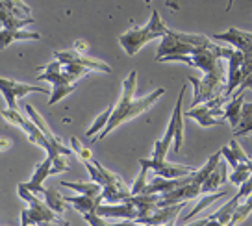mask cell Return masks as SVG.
Wrapping results in <instances>:
<instances>
[{
  "label": "cell",
  "mask_w": 252,
  "mask_h": 226,
  "mask_svg": "<svg viewBox=\"0 0 252 226\" xmlns=\"http://www.w3.org/2000/svg\"><path fill=\"white\" fill-rule=\"evenodd\" d=\"M2 117L6 119L8 123H11L13 126L21 128V130L28 135V139H30L33 145L41 147L45 152H47V156H50L52 160H54V174L63 172L65 169H67V163H65V160H63L62 150L56 147L52 141L48 139L47 135L43 133V130H41L39 126L35 125L30 117H24L19 109H9V108L2 111Z\"/></svg>",
  "instance_id": "cell-2"
},
{
  "label": "cell",
  "mask_w": 252,
  "mask_h": 226,
  "mask_svg": "<svg viewBox=\"0 0 252 226\" xmlns=\"http://www.w3.org/2000/svg\"><path fill=\"white\" fill-rule=\"evenodd\" d=\"M17 193L23 200L30 204V210H23L21 213V225H67V221H63L58 211L52 210L41 196H37L26 186L19 184Z\"/></svg>",
  "instance_id": "cell-4"
},
{
  "label": "cell",
  "mask_w": 252,
  "mask_h": 226,
  "mask_svg": "<svg viewBox=\"0 0 252 226\" xmlns=\"http://www.w3.org/2000/svg\"><path fill=\"white\" fill-rule=\"evenodd\" d=\"M43 72H41L39 76H37V82H52V95H50V98H48V104L50 106H54L56 102H60L62 98H65L67 95H71L78 84L76 82H72L65 72H63V63L58 62L56 60L54 63H48L47 67H41Z\"/></svg>",
  "instance_id": "cell-9"
},
{
  "label": "cell",
  "mask_w": 252,
  "mask_h": 226,
  "mask_svg": "<svg viewBox=\"0 0 252 226\" xmlns=\"http://www.w3.org/2000/svg\"><path fill=\"white\" fill-rule=\"evenodd\" d=\"M2 4L4 6H8L13 13H15L19 19H26V17H30V8L24 4L23 0H2Z\"/></svg>",
  "instance_id": "cell-32"
},
{
  "label": "cell",
  "mask_w": 252,
  "mask_h": 226,
  "mask_svg": "<svg viewBox=\"0 0 252 226\" xmlns=\"http://www.w3.org/2000/svg\"><path fill=\"white\" fill-rule=\"evenodd\" d=\"M169 30H171V28H167V24L161 21L159 13L154 9L149 24H145V26H135L132 30L125 32L123 35H119V43H121V47L126 50V54L135 56L149 41L158 39V37H165L167 33H169Z\"/></svg>",
  "instance_id": "cell-3"
},
{
  "label": "cell",
  "mask_w": 252,
  "mask_h": 226,
  "mask_svg": "<svg viewBox=\"0 0 252 226\" xmlns=\"http://www.w3.org/2000/svg\"><path fill=\"white\" fill-rule=\"evenodd\" d=\"M188 200L178 204H173V206H163V208H158L156 211H152L150 215H145V217L135 219V225H174L176 223V217L184 208H186Z\"/></svg>",
  "instance_id": "cell-15"
},
{
  "label": "cell",
  "mask_w": 252,
  "mask_h": 226,
  "mask_svg": "<svg viewBox=\"0 0 252 226\" xmlns=\"http://www.w3.org/2000/svg\"><path fill=\"white\" fill-rule=\"evenodd\" d=\"M184 95H186V86H182L180 89V95H178V100H176V106H174L173 111V117H171L169 125H167L165 135L159 141H156V145H154L152 158H156V160H165L171 143H174V150L176 152L182 148V139H184V126H182V119H184Z\"/></svg>",
  "instance_id": "cell-8"
},
{
  "label": "cell",
  "mask_w": 252,
  "mask_h": 226,
  "mask_svg": "<svg viewBox=\"0 0 252 226\" xmlns=\"http://www.w3.org/2000/svg\"><path fill=\"white\" fill-rule=\"evenodd\" d=\"M215 41L230 43L243 52V67H241V84L236 89V95H243L245 89H252V33L251 32L228 28L222 33L213 35Z\"/></svg>",
  "instance_id": "cell-5"
},
{
  "label": "cell",
  "mask_w": 252,
  "mask_h": 226,
  "mask_svg": "<svg viewBox=\"0 0 252 226\" xmlns=\"http://www.w3.org/2000/svg\"><path fill=\"white\" fill-rule=\"evenodd\" d=\"M71 148L78 154V158L82 161H87V160H93V154H91V150L86 147H82V143H80L76 137H72L71 139Z\"/></svg>",
  "instance_id": "cell-34"
},
{
  "label": "cell",
  "mask_w": 252,
  "mask_h": 226,
  "mask_svg": "<svg viewBox=\"0 0 252 226\" xmlns=\"http://www.w3.org/2000/svg\"><path fill=\"white\" fill-rule=\"evenodd\" d=\"M252 211V195L247 196V200H243L241 202V206L236 210V213H234V217L230 219V225H239V223H243L245 219L251 215Z\"/></svg>",
  "instance_id": "cell-29"
},
{
  "label": "cell",
  "mask_w": 252,
  "mask_h": 226,
  "mask_svg": "<svg viewBox=\"0 0 252 226\" xmlns=\"http://www.w3.org/2000/svg\"><path fill=\"white\" fill-rule=\"evenodd\" d=\"M251 176H252L251 169H249V167H247L245 163H239L236 169H234V174H230L228 180L232 182V184H234V186H241V184H243V182H247V180L251 178Z\"/></svg>",
  "instance_id": "cell-31"
},
{
  "label": "cell",
  "mask_w": 252,
  "mask_h": 226,
  "mask_svg": "<svg viewBox=\"0 0 252 226\" xmlns=\"http://www.w3.org/2000/svg\"><path fill=\"white\" fill-rule=\"evenodd\" d=\"M135 82H137V70H132V72L128 74V78L125 80V84H123V95H121V98H119V102L115 104L113 111H111V117H110V121H108V125L104 126L102 132L94 135L93 143L104 139L111 130H115V128L121 126L123 123L137 117V115H141L143 111H147L161 95H165V89L159 87V89L152 91V93L147 95V97H143V98H134Z\"/></svg>",
  "instance_id": "cell-1"
},
{
  "label": "cell",
  "mask_w": 252,
  "mask_h": 226,
  "mask_svg": "<svg viewBox=\"0 0 252 226\" xmlns=\"http://www.w3.org/2000/svg\"><path fill=\"white\" fill-rule=\"evenodd\" d=\"M23 186H26L30 191H33L37 196H41V198H43V200H45L52 210L58 211L60 215L65 211L67 200H65V196L60 195V191H58V189H47V187H43L41 184H33V182H24Z\"/></svg>",
  "instance_id": "cell-17"
},
{
  "label": "cell",
  "mask_w": 252,
  "mask_h": 226,
  "mask_svg": "<svg viewBox=\"0 0 252 226\" xmlns=\"http://www.w3.org/2000/svg\"><path fill=\"white\" fill-rule=\"evenodd\" d=\"M145 2H147V4H150V2H152V0H145Z\"/></svg>",
  "instance_id": "cell-40"
},
{
  "label": "cell",
  "mask_w": 252,
  "mask_h": 226,
  "mask_svg": "<svg viewBox=\"0 0 252 226\" xmlns=\"http://www.w3.org/2000/svg\"><path fill=\"white\" fill-rule=\"evenodd\" d=\"M213 43L206 35L198 33H186V32L169 30L165 37H161V43L158 47L156 60L161 62L165 56L173 54H193L200 47H212Z\"/></svg>",
  "instance_id": "cell-6"
},
{
  "label": "cell",
  "mask_w": 252,
  "mask_h": 226,
  "mask_svg": "<svg viewBox=\"0 0 252 226\" xmlns=\"http://www.w3.org/2000/svg\"><path fill=\"white\" fill-rule=\"evenodd\" d=\"M63 72L72 80V82H78L80 78H84L87 72H91L89 67L78 65V63H63Z\"/></svg>",
  "instance_id": "cell-28"
},
{
  "label": "cell",
  "mask_w": 252,
  "mask_h": 226,
  "mask_svg": "<svg viewBox=\"0 0 252 226\" xmlns=\"http://www.w3.org/2000/svg\"><path fill=\"white\" fill-rule=\"evenodd\" d=\"M226 163L224 161H219L217 167L210 172V176L204 180V184H202V193H215L217 189H219L224 182H226Z\"/></svg>",
  "instance_id": "cell-20"
},
{
  "label": "cell",
  "mask_w": 252,
  "mask_h": 226,
  "mask_svg": "<svg viewBox=\"0 0 252 226\" xmlns=\"http://www.w3.org/2000/svg\"><path fill=\"white\" fill-rule=\"evenodd\" d=\"M230 147H232V150L236 152V156H237V160H239V163H245L252 171V160L247 156V154H245V150L241 148V145H239V143L234 139V141H230Z\"/></svg>",
  "instance_id": "cell-35"
},
{
  "label": "cell",
  "mask_w": 252,
  "mask_h": 226,
  "mask_svg": "<svg viewBox=\"0 0 252 226\" xmlns=\"http://www.w3.org/2000/svg\"><path fill=\"white\" fill-rule=\"evenodd\" d=\"M60 186L74 189V191H78V193H82V195H89V196L102 195V186L96 184V182H89V184H82V182H78V184H74V182H62Z\"/></svg>",
  "instance_id": "cell-26"
},
{
  "label": "cell",
  "mask_w": 252,
  "mask_h": 226,
  "mask_svg": "<svg viewBox=\"0 0 252 226\" xmlns=\"http://www.w3.org/2000/svg\"><path fill=\"white\" fill-rule=\"evenodd\" d=\"M24 111H26V115H28V117H30L32 121H33V123H35V125L39 126L41 130H43V133L47 135L48 139L52 141V143H54L56 147H58V148H60V150H62V154H63V156H72L71 148L63 147V145H62V139H60V137H56L54 133H52V130H50V128H48V125H47V123H45V119L41 117L39 113L35 111V108H33L32 104H24Z\"/></svg>",
  "instance_id": "cell-19"
},
{
  "label": "cell",
  "mask_w": 252,
  "mask_h": 226,
  "mask_svg": "<svg viewBox=\"0 0 252 226\" xmlns=\"http://www.w3.org/2000/svg\"><path fill=\"white\" fill-rule=\"evenodd\" d=\"M111 111H113V108H108L102 113V115H98V117H96V121L93 123V126H91V128L87 130V137H94V135H96L98 132H102L104 126L108 125V121H110Z\"/></svg>",
  "instance_id": "cell-30"
},
{
  "label": "cell",
  "mask_w": 252,
  "mask_h": 226,
  "mask_svg": "<svg viewBox=\"0 0 252 226\" xmlns=\"http://www.w3.org/2000/svg\"><path fill=\"white\" fill-rule=\"evenodd\" d=\"M150 169L147 167V165H141V171H139V176L134 180V184H132V195H141L143 189L147 187V172H149Z\"/></svg>",
  "instance_id": "cell-33"
},
{
  "label": "cell",
  "mask_w": 252,
  "mask_h": 226,
  "mask_svg": "<svg viewBox=\"0 0 252 226\" xmlns=\"http://www.w3.org/2000/svg\"><path fill=\"white\" fill-rule=\"evenodd\" d=\"M139 165H147L150 171L156 172L158 176H163V178H180V176H186V174H191L193 171H197V169L191 167V165L169 163L165 160H156V158H150V160L141 158V160H139Z\"/></svg>",
  "instance_id": "cell-14"
},
{
  "label": "cell",
  "mask_w": 252,
  "mask_h": 226,
  "mask_svg": "<svg viewBox=\"0 0 252 226\" xmlns=\"http://www.w3.org/2000/svg\"><path fill=\"white\" fill-rule=\"evenodd\" d=\"M252 133V102L245 104L241 108V121H239V126L234 130V135L236 137H245V135H251Z\"/></svg>",
  "instance_id": "cell-25"
},
{
  "label": "cell",
  "mask_w": 252,
  "mask_h": 226,
  "mask_svg": "<svg viewBox=\"0 0 252 226\" xmlns=\"http://www.w3.org/2000/svg\"><path fill=\"white\" fill-rule=\"evenodd\" d=\"M67 204H72L76 210L84 215V221L89 223L93 226H102V225H110V221L102 215H98V206L102 204V195L100 196H89V195H82L78 196H65Z\"/></svg>",
  "instance_id": "cell-12"
},
{
  "label": "cell",
  "mask_w": 252,
  "mask_h": 226,
  "mask_svg": "<svg viewBox=\"0 0 252 226\" xmlns=\"http://www.w3.org/2000/svg\"><path fill=\"white\" fill-rule=\"evenodd\" d=\"M188 82L193 86L195 93H193V102H191V108H197L202 102H208L219 97V95H224L226 91V86H228V80H226V67L220 63L219 67H215L210 72H204V78L197 80V78H188Z\"/></svg>",
  "instance_id": "cell-7"
},
{
  "label": "cell",
  "mask_w": 252,
  "mask_h": 226,
  "mask_svg": "<svg viewBox=\"0 0 252 226\" xmlns=\"http://www.w3.org/2000/svg\"><path fill=\"white\" fill-rule=\"evenodd\" d=\"M241 67H243V52L239 48H234L228 58V86L224 91V97L228 98L241 84Z\"/></svg>",
  "instance_id": "cell-18"
},
{
  "label": "cell",
  "mask_w": 252,
  "mask_h": 226,
  "mask_svg": "<svg viewBox=\"0 0 252 226\" xmlns=\"http://www.w3.org/2000/svg\"><path fill=\"white\" fill-rule=\"evenodd\" d=\"M56 60L62 63H78V65H84V67H89L91 70H96V72H106L110 74L111 67L108 63L100 62V60H94V58H89V56L82 54L78 50H58L54 52Z\"/></svg>",
  "instance_id": "cell-16"
},
{
  "label": "cell",
  "mask_w": 252,
  "mask_h": 226,
  "mask_svg": "<svg viewBox=\"0 0 252 226\" xmlns=\"http://www.w3.org/2000/svg\"><path fill=\"white\" fill-rule=\"evenodd\" d=\"M0 89L4 95V100L8 104L9 109H19L17 108V98H21L28 93H41V95H52L48 87L41 86H32V84H23V82H13V80L2 78L0 80Z\"/></svg>",
  "instance_id": "cell-13"
},
{
  "label": "cell",
  "mask_w": 252,
  "mask_h": 226,
  "mask_svg": "<svg viewBox=\"0 0 252 226\" xmlns=\"http://www.w3.org/2000/svg\"><path fill=\"white\" fill-rule=\"evenodd\" d=\"M241 108H243V95H234V100L226 104L224 108V119H228L232 130H236L241 121Z\"/></svg>",
  "instance_id": "cell-23"
},
{
  "label": "cell",
  "mask_w": 252,
  "mask_h": 226,
  "mask_svg": "<svg viewBox=\"0 0 252 226\" xmlns=\"http://www.w3.org/2000/svg\"><path fill=\"white\" fill-rule=\"evenodd\" d=\"M220 154L224 156V160L228 161L230 167H232V169H236L237 165H239V160H237L236 152L232 150V147H222V150H220Z\"/></svg>",
  "instance_id": "cell-36"
},
{
  "label": "cell",
  "mask_w": 252,
  "mask_h": 226,
  "mask_svg": "<svg viewBox=\"0 0 252 226\" xmlns=\"http://www.w3.org/2000/svg\"><path fill=\"white\" fill-rule=\"evenodd\" d=\"M0 15H2V28H9V30H21V28L33 23L32 17L19 19V17H17L8 6H4V4H2V8H0Z\"/></svg>",
  "instance_id": "cell-22"
},
{
  "label": "cell",
  "mask_w": 252,
  "mask_h": 226,
  "mask_svg": "<svg viewBox=\"0 0 252 226\" xmlns=\"http://www.w3.org/2000/svg\"><path fill=\"white\" fill-rule=\"evenodd\" d=\"M234 2H236V0H228V6H226V11H230V9H232V6H234Z\"/></svg>",
  "instance_id": "cell-39"
},
{
  "label": "cell",
  "mask_w": 252,
  "mask_h": 226,
  "mask_svg": "<svg viewBox=\"0 0 252 226\" xmlns=\"http://www.w3.org/2000/svg\"><path fill=\"white\" fill-rule=\"evenodd\" d=\"M50 174H54V160L50 156H47L45 161H41V163L35 167V171L32 174L30 182H33V184H43L45 178L50 176Z\"/></svg>",
  "instance_id": "cell-27"
},
{
  "label": "cell",
  "mask_w": 252,
  "mask_h": 226,
  "mask_svg": "<svg viewBox=\"0 0 252 226\" xmlns=\"http://www.w3.org/2000/svg\"><path fill=\"white\" fill-rule=\"evenodd\" d=\"M39 41L41 35L37 32H24L23 28L21 30H9V28H2L0 32V47L2 48H8L9 43L13 41Z\"/></svg>",
  "instance_id": "cell-21"
},
{
  "label": "cell",
  "mask_w": 252,
  "mask_h": 226,
  "mask_svg": "<svg viewBox=\"0 0 252 226\" xmlns=\"http://www.w3.org/2000/svg\"><path fill=\"white\" fill-rule=\"evenodd\" d=\"M76 48H82V50H86L87 45L84 43V41H78V43H76Z\"/></svg>",
  "instance_id": "cell-38"
},
{
  "label": "cell",
  "mask_w": 252,
  "mask_h": 226,
  "mask_svg": "<svg viewBox=\"0 0 252 226\" xmlns=\"http://www.w3.org/2000/svg\"><path fill=\"white\" fill-rule=\"evenodd\" d=\"M226 102L224 95H219L212 100L202 102L197 108H189V111H184V115L188 119L197 121L200 126H219L224 123V111H222V104Z\"/></svg>",
  "instance_id": "cell-10"
},
{
  "label": "cell",
  "mask_w": 252,
  "mask_h": 226,
  "mask_svg": "<svg viewBox=\"0 0 252 226\" xmlns=\"http://www.w3.org/2000/svg\"><path fill=\"white\" fill-rule=\"evenodd\" d=\"M11 147V141L9 139H4V143H2V152H6L8 148Z\"/></svg>",
  "instance_id": "cell-37"
},
{
  "label": "cell",
  "mask_w": 252,
  "mask_h": 226,
  "mask_svg": "<svg viewBox=\"0 0 252 226\" xmlns=\"http://www.w3.org/2000/svg\"><path fill=\"white\" fill-rule=\"evenodd\" d=\"M226 195H228L226 191H215V193H206L204 198H202V200H200V202L197 204V208L191 211L189 215H186L184 219H180L178 223H180V225H188V223H191V221H193V217H195L197 213H200V211L204 210V208H208L210 204H213L215 200H219V198H222V196H226Z\"/></svg>",
  "instance_id": "cell-24"
},
{
  "label": "cell",
  "mask_w": 252,
  "mask_h": 226,
  "mask_svg": "<svg viewBox=\"0 0 252 226\" xmlns=\"http://www.w3.org/2000/svg\"><path fill=\"white\" fill-rule=\"evenodd\" d=\"M251 195H252V176L247 180V182L241 184V187L237 189L236 196H232L228 202L224 204L220 210L215 211V213L208 215L206 219L197 221V225H212V223H215V225H230V219L234 217V213H236V210L241 206L243 198H247V196H251Z\"/></svg>",
  "instance_id": "cell-11"
}]
</instances>
